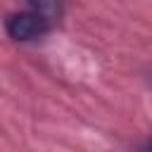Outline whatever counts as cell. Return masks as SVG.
Here are the masks:
<instances>
[{
	"label": "cell",
	"instance_id": "cell-3",
	"mask_svg": "<svg viewBox=\"0 0 152 152\" xmlns=\"http://www.w3.org/2000/svg\"><path fill=\"white\" fill-rule=\"evenodd\" d=\"M145 150H152V140H150V142H147V145H145Z\"/></svg>",
	"mask_w": 152,
	"mask_h": 152
},
{
	"label": "cell",
	"instance_id": "cell-2",
	"mask_svg": "<svg viewBox=\"0 0 152 152\" xmlns=\"http://www.w3.org/2000/svg\"><path fill=\"white\" fill-rule=\"evenodd\" d=\"M28 10L38 12V14L45 17L50 24L59 21L62 14H64V5H62V0H28Z\"/></svg>",
	"mask_w": 152,
	"mask_h": 152
},
{
	"label": "cell",
	"instance_id": "cell-1",
	"mask_svg": "<svg viewBox=\"0 0 152 152\" xmlns=\"http://www.w3.org/2000/svg\"><path fill=\"white\" fill-rule=\"evenodd\" d=\"M52 28V24L40 17L38 12L33 10H24V12H12L7 14L5 19V31L12 40L17 43H31V40H38L43 36H48Z\"/></svg>",
	"mask_w": 152,
	"mask_h": 152
}]
</instances>
